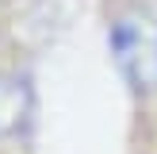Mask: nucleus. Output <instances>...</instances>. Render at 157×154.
<instances>
[{"label":"nucleus","mask_w":157,"mask_h":154,"mask_svg":"<svg viewBox=\"0 0 157 154\" xmlns=\"http://www.w3.org/2000/svg\"><path fill=\"white\" fill-rule=\"evenodd\" d=\"M119 73L130 81L134 92L157 89V31L146 19H119L107 35Z\"/></svg>","instance_id":"f257e3e1"},{"label":"nucleus","mask_w":157,"mask_h":154,"mask_svg":"<svg viewBox=\"0 0 157 154\" xmlns=\"http://www.w3.org/2000/svg\"><path fill=\"white\" fill-rule=\"evenodd\" d=\"M35 120V89L19 69H0V143H15L27 135Z\"/></svg>","instance_id":"f03ea898"}]
</instances>
